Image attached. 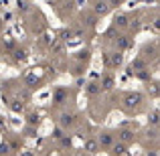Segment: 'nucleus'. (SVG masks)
Here are the masks:
<instances>
[{
    "mask_svg": "<svg viewBox=\"0 0 160 156\" xmlns=\"http://www.w3.org/2000/svg\"><path fill=\"white\" fill-rule=\"evenodd\" d=\"M73 122H75L73 113H63V116H61V128H69Z\"/></svg>",
    "mask_w": 160,
    "mask_h": 156,
    "instance_id": "obj_5",
    "label": "nucleus"
},
{
    "mask_svg": "<svg viewBox=\"0 0 160 156\" xmlns=\"http://www.w3.org/2000/svg\"><path fill=\"white\" fill-rule=\"evenodd\" d=\"M116 45H118V49H120V51H124V49L130 47V43H128V39H126V37H118Z\"/></svg>",
    "mask_w": 160,
    "mask_h": 156,
    "instance_id": "obj_11",
    "label": "nucleus"
},
{
    "mask_svg": "<svg viewBox=\"0 0 160 156\" xmlns=\"http://www.w3.org/2000/svg\"><path fill=\"white\" fill-rule=\"evenodd\" d=\"M99 89H102V87H99V85H98V83H91V85H89V87H87V91H89V93H98V91H99Z\"/></svg>",
    "mask_w": 160,
    "mask_h": 156,
    "instance_id": "obj_16",
    "label": "nucleus"
},
{
    "mask_svg": "<svg viewBox=\"0 0 160 156\" xmlns=\"http://www.w3.org/2000/svg\"><path fill=\"white\" fill-rule=\"evenodd\" d=\"M61 144H63V146H71V138L63 136V138H61Z\"/></svg>",
    "mask_w": 160,
    "mask_h": 156,
    "instance_id": "obj_20",
    "label": "nucleus"
},
{
    "mask_svg": "<svg viewBox=\"0 0 160 156\" xmlns=\"http://www.w3.org/2000/svg\"><path fill=\"white\" fill-rule=\"evenodd\" d=\"M10 148H12V144H10V142H2V144H0V154L10 152Z\"/></svg>",
    "mask_w": 160,
    "mask_h": 156,
    "instance_id": "obj_13",
    "label": "nucleus"
},
{
    "mask_svg": "<svg viewBox=\"0 0 160 156\" xmlns=\"http://www.w3.org/2000/svg\"><path fill=\"white\" fill-rule=\"evenodd\" d=\"M24 57H27V55H24V51H20V49H18V51H14V59H16V61H22Z\"/></svg>",
    "mask_w": 160,
    "mask_h": 156,
    "instance_id": "obj_18",
    "label": "nucleus"
},
{
    "mask_svg": "<svg viewBox=\"0 0 160 156\" xmlns=\"http://www.w3.org/2000/svg\"><path fill=\"white\" fill-rule=\"evenodd\" d=\"M109 12V2H103V0H99L98 4H95V14L98 16H103Z\"/></svg>",
    "mask_w": 160,
    "mask_h": 156,
    "instance_id": "obj_3",
    "label": "nucleus"
},
{
    "mask_svg": "<svg viewBox=\"0 0 160 156\" xmlns=\"http://www.w3.org/2000/svg\"><path fill=\"white\" fill-rule=\"evenodd\" d=\"M20 156H35L32 150H24V152H20Z\"/></svg>",
    "mask_w": 160,
    "mask_h": 156,
    "instance_id": "obj_22",
    "label": "nucleus"
},
{
    "mask_svg": "<svg viewBox=\"0 0 160 156\" xmlns=\"http://www.w3.org/2000/svg\"><path fill=\"white\" fill-rule=\"evenodd\" d=\"M85 150H87V152H91V154H95L99 150L98 140H95V138H87V140H85Z\"/></svg>",
    "mask_w": 160,
    "mask_h": 156,
    "instance_id": "obj_4",
    "label": "nucleus"
},
{
    "mask_svg": "<svg viewBox=\"0 0 160 156\" xmlns=\"http://www.w3.org/2000/svg\"><path fill=\"white\" fill-rule=\"evenodd\" d=\"M99 87H103V89H112V87H113V77H112V75H106V77L102 79V85H99Z\"/></svg>",
    "mask_w": 160,
    "mask_h": 156,
    "instance_id": "obj_10",
    "label": "nucleus"
},
{
    "mask_svg": "<svg viewBox=\"0 0 160 156\" xmlns=\"http://www.w3.org/2000/svg\"><path fill=\"white\" fill-rule=\"evenodd\" d=\"M98 144L102 146V148H109V146L113 144V134L112 132H102L98 136Z\"/></svg>",
    "mask_w": 160,
    "mask_h": 156,
    "instance_id": "obj_2",
    "label": "nucleus"
},
{
    "mask_svg": "<svg viewBox=\"0 0 160 156\" xmlns=\"http://www.w3.org/2000/svg\"><path fill=\"white\" fill-rule=\"evenodd\" d=\"M148 120H150V124H152V126H156L158 124V112H152V116H150Z\"/></svg>",
    "mask_w": 160,
    "mask_h": 156,
    "instance_id": "obj_17",
    "label": "nucleus"
},
{
    "mask_svg": "<svg viewBox=\"0 0 160 156\" xmlns=\"http://www.w3.org/2000/svg\"><path fill=\"white\" fill-rule=\"evenodd\" d=\"M128 16H126V14H118L116 16V27H120V28H126V27H128Z\"/></svg>",
    "mask_w": 160,
    "mask_h": 156,
    "instance_id": "obj_9",
    "label": "nucleus"
},
{
    "mask_svg": "<svg viewBox=\"0 0 160 156\" xmlns=\"http://www.w3.org/2000/svg\"><path fill=\"white\" fill-rule=\"evenodd\" d=\"M142 103V93H128L124 99V108L126 109H134Z\"/></svg>",
    "mask_w": 160,
    "mask_h": 156,
    "instance_id": "obj_1",
    "label": "nucleus"
},
{
    "mask_svg": "<svg viewBox=\"0 0 160 156\" xmlns=\"http://www.w3.org/2000/svg\"><path fill=\"white\" fill-rule=\"evenodd\" d=\"M12 109H14V112H20V109H22V103H12Z\"/></svg>",
    "mask_w": 160,
    "mask_h": 156,
    "instance_id": "obj_21",
    "label": "nucleus"
},
{
    "mask_svg": "<svg viewBox=\"0 0 160 156\" xmlns=\"http://www.w3.org/2000/svg\"><path fill=\"white\" fill-rule=\"evenodd\" d=\"M0 31H2V18H0Z\"/></svg>",
    "mask_w": 160,
    "mask_h": 156,
    "instance_id": "obj_24",
    "label": "nucleus"
},
{
    "mask_svg": "<svg viewBox=\"0 0 160 156\" xmlns=\"http://www.w3.org/2000/svg\"><path fill=\"white\" fill-rule=\"evenodd\" d=\"M16 6H18V10H22V12L28 10V2H27V0H18V4H16Z\"/></svg>",
    "mask_w": 160,
    "mask_h": 156,
    "instance_id": "obj_15",
    "label": "nucleus"
},
{
    "mask_svg": "<svg viewBox=\"0 0 160 156\" xmlns=\"http://www.w3.org/2000/svg\"><path fill=\"white\" fill-rule=\"evenodd\" d=\"M120 4V0H112V6H118Z\"/></svg>",
    "mask_w": 160,
    "mask_h": 156,
    "instance_id": "obj_23",
    "label": "nucleus"
},
{
    "mask_svg": "<svg viewBox=\"0 0 160 156\" xmlns=\"http://www.w3.org/2000/svg\"><path fill=\"white\" fill-rule=\"evenodd\" d=\"M112 67H118V65H122V53L118 51V53H113V57H112V61H108Z\"/></svg>",
    "mask_w": 160,
    "mask_h": 156,
    "instance_id": "obj_12",
    "label": "nucleus"
},
{
    "mask_svg": "<svg viewBox=\"0 0 160 156\" xmlns=\"http://www.w3.org/2000/svg\"><path fill=\"white\" fill-rule=\"evenodd\" d=\"M109 148H112V154H116V156H122L126 152V144H124V142H120V144H112Z\"/></svg>",
    "mask_w": 160,
    "mask_h": 156,
    "instance_id": "obj_7",
    "label": "nucleus"
},
{
    "mask_svg": "<svg viewBox=\"0 0 160 156\" xmlns=\"http://www.w3.org/2000/svg\"><path fill=\"white\" fill-rule=\"evenodd\" d=\"M53 136L57 138V140H61V138L65 136V134H63V128H57V130H55V132H53Z\"/></svg>",
    "mask_w": 160,
    "mask_h": 156,
    "instance_id": "obj_19",
    "label": "nucleus"
},
{
    "mask_svg": "<svg viewBox=\"0 0 160 156\" xmlns=\"http://www.w3.org/2000/svg\"><path fill=\"white\" fill-rule=\"evenodd\" d=\"M120 140L124 142V144L132 142L134 140V132H132V130H122V132H120Z\"/></svg>",
    "mask_w": 160,
    "mask_h": 156,
    "instance_id": "obj_6",
    "label": "nucleus"
},
{
    "mask_svg": "<svg viewBox=\"0 0 160 156\" xmlns=\"http://www.w3.org/2000/svg\"><path fill=\"white\" fill-rule=\"evenodd\" d=\"M28 124H31V126L39 124V113H28Z\"/></svg>",
    "mask_w": 160,
    "mask_h": 156,
    "instance_id": "obj_14",
    "label": "nucleus"
},
{
    "mask_svg": "<svg viewBox=\"0 0 160 156\" xmlns=\"http://www.w3.org/2000/svg\"><path fill=\"white\" fill-rule=\"evenodd\" d=\"M65 98H67V91L65 89H57V91H55V95H53V102L55 103H63V102H65Z\"/></svg>",
    "mask_w": 160,
    "mask_h": 156,
    "instance_id": "obj_8",
    "label": "nucleus"
}]
</instances>
